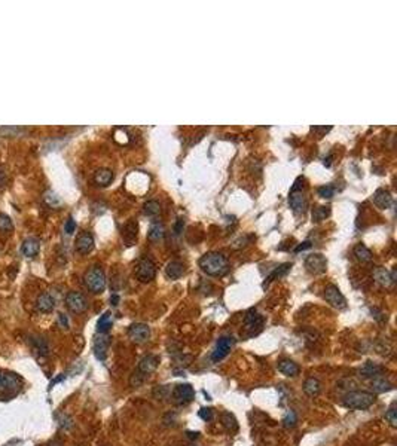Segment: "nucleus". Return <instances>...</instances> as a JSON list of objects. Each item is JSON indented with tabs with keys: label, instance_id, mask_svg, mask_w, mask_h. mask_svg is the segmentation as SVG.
<instances>
[{
	"label": "nucleus",
	"instance_id": "3c124183",
	"mask_svg": "<svg viewBox=\"0 0 397 446\" xmlns=\"http://www.w3.org/2000/svg\"><path fill=\"white\" fill-rule=\"evenodd\" d=\"M2 379H3V372H0V388H2Z\"/></svg>",
	"mask_w": 397,
	"mask_h": 446
},
{
	"label": "nucleus",
	"instance_id": "de8ad7c7",
	"mask_svg": "<svg viewBox=\"0 0 397 446\" xmlns=\"http://www.w3.org/2000/svg\"><path fill=\"white\" fill-rule=\"evenodd\" d=\"M311 247V243L309 241H305V243H302V244H299L296 248H295V251L296 253H299V251H302V250H305V248H309Z\"/></svg>",
	"mask_w": 397,
	"mask_h": 446
},
{
	"label": "nucleus",
	"instance_id": "e433bc0d",
	"mask_svg": "<svg viewBox=\"0 0 397 446\" xmlns=\"http://www.w3.org/2000/svg\"><path fill=\"white\" fill-rule=\"evenodd\" d=\"M385 420H387V423H388L393 428L397 427V409H396V401H393L391 406L387 409V412H385Z\"/></svg>",
	"mask_w": 397,
	"mask_h": 446
},
{
	"label": "nucleus",
	"instance_id": "423d86ee",
	"mask_svg": "<svg viewBox=\"0 0 397 446\" xmlns=\"http://www.w3.org/2000/svg\"><path fill=\"white\" fill-rule=\"evenodd\" d=\"M156 275V265L149 257H143L135 269V277L141 283H151Z\"/></svg>",
	"mask_w": 397,
	"mask_h": 446
},
{
	"label": "nucleus",
	"instance_id": "f704fd0d",
	"mask_svg": "<svg viewBox=\"0 0 397 446\" xmlns=\"http://www.w3.org/2000/svg\"><path fill=\"white\" fill-rule=\"evenodd\" d=\"M331 214V207L329 205H320V207H315L312 210V220L314 222H321L326 217H329Z\"/></svg>",
	"mask_w": 397,
	"mask_h": 446
},
{
	"label": "nucleus",
	"instance_id": "4c0bfd02",
	"mask_svg": "<svg viewBox=\"0 0 397 446\" xmlns=\"http://www.w3.org/2000/svg\"><path fill=\"white\" fill-rule=\"evenodd\" d=\"M144 381H146V377L141 375L137 369L132 372L131 377H130V385H131L132 388H138V387H141V385L144 384Z\"/></svg>",
	"mask_w": 397,
	"mask_h": 446
},
{
	"label": "nucleus",
	"instance_id": "58836bf2",
	"mask_svg": "<svg viewBox=\"0 0 397 446\" xmlns=\"http://www.w3.org/2000/svg\"><path fill=\"white\" fill-rule=\"evenodd\" d=\"M33 344H34L36 350H38L39 353H42L44 356H46V354L49 353V347H48V342H46L45 338H42V336H36V338H33Z\"/></svg>",
	"mask_w": 397,
	"mask_h": 446
},
{
	"label": "nucleus",
	"instance_id": "0eeeda50",
	"mask_svg": "<svg viewBox=\"0 0 397 446\" xmlns=\"http://www.w3.org/2000/svg\"><path fill=\"white\" fill-rule=\"evenodd\" d=\"M66 305L73 314H82L88 308V301L81 291H68L66 294Z\"/></svg>",
	"mask_w": 397,
	"mask_h": 446
},
{
	"label": "nucleus",
	"instance_id": "9b49d317",
	"mask_svg": "<svg viewBox=\"0 0 397 446\" xmlns=\"http://www.w3.org/2000/svg\"><path fill=\"white\" fill-rule=\"evenodd\" d=\"M128 336L135 344H143L151 338V327L144 323H132L128 327Z\"/></svg>",
	"mask_w": 397,
	"mask_h": 446
},
{
	"label": "nucleus",
	"instance_id": "a211bd4d",
	"mask_svg": "<svg viewBox=\"0 0 397 446\" xmlns=\"http://www.w3.org/2000/svg\"><path fill=\"white\" fill-rule=\"evenodd\" d=\"M278 372L287 378H295L301 374V367L298 366V363H295L293 360H288V358H284L278 363Z\"/></svg>",
	"mask_w": 397,
	"mask_h": 446
},
{
	"label": "nucleus",
	"instance_id": "5701e85b",
	"mask_svg": "<svg viewBox=\"0 0 397 446\" xmlns=\"http://www.w3.org/2000/svg\"><path fill=\"white\" fill-rule=\"evenodd\" d=\"M113 180V173L109 168H100L94 173V181L95 184L101 186V188H106L109 186Z\"/></svg>",
	"mask_w": 397,
	"mask_h": 446
},
{
	"label": "nucleus",
	"instance_id": "37998d69",
	"mask_svg": "<svg viewBox=\"0 0 397 446\" xmlns=\"http://www.w3.org/2000/svg\"><path fill=\"white\" fill-rule=\"evenodd\" d=\"M199 418L204 420V421H211L214 418V411L211 407H201L199 412H198Z\"/></svg>",
	"mask_w": 397,
	"mask_h": 446
},
{
	"label": "nucleus",
	"instance_id": "c85d7f7f",
	"mask_svg": "<svg viewBox=\"0 0 397 446\" xmlns=\"http://www.w3.org/2000/svg\"><path fill=\"white\" fill-rule=\"evenodd\" d=\"M165 235V228L161 222H154L151 228H149V232H148V238L151 241H159L162 240Z\"/></svg>",
	"mask_w": 397,
	"mask_h": 446
},
{
	"label": "nucleus",
	"instance_id": "6e6552de",
	"mask_svg": "<svg viewBox=\"0 0 397 446\" xmlns=\"http://www.w3.org/2000/svg\"><path fill=\"white\" fill-rule=\"evenodd\" d=\"M305 269L311 274V275H320L324 274L328 269V260L323 254L320 253H314L309 254L305 259Z\"/></svg>",
	"mask_w": 397,
	"mask_h": 446
},
{
	"label": "nucleus",
	"instance_id": "dca6fc26",
	"mask_svg": "<svg viewBox=\"0 0 397 446\" xmlns=\"http://www.w3.org/2000/svg\"><path fill=\"white\" fill-rule=\"evenodd\" d=\"M36 308L42 314H49L55 308V299L51 293H41L36 301Z\"/></svg>",
	"mask_w": 397,
	"mask_h": 446
},
{
	"label": "nucleus",
	"instance_id": "f8f14e48",
	"mask_svg": "<svg viewBox=\"0 0 397 446\" xmlns=\"http://www.w3.org/2000/svg\"><path fill=\"white\" fill-rule=\"evenodd\" d=\"M234 344H235V339L232 336H222L218 342H216L214 351L211 353V360L214 363L223 360L229 354V351L234 347Z\"/></svg>",
	"mask_w": 397,
	"mask_h": 446
},
{
	"label": "nucleus",
	"instance_id": "79ce46f5",
	"mask_svg": "<svg viewBox=\"0 0 397 446\" xmlns=\"http://www.w3.org/2000/svg\"><path fill=\"white\" fill-rule=\"evenodd\" d=\"M154 396L159 400V399H165V397H170L171 396V390L168 388V385H158L155 390H154Z\"/></svg>",
	"mask_w": 397,
	"mask_h": 446
},
{
	"label": "nucleus",
	"instance_id": "473e14b6",
	"mask_svg": "<svg viewBox=\"0 0 397 446\" xmlns=\"http://www.w3.org/2000/svg\"><path fill=\"white\" fill-rule=\"evenodd\" d=\"M143 211L146 216H158L161 213V204L155 200H149V201L144 202Z\"/></svg>",
	"mask_w": 397,
	"mask_h": 446
},
{
	"label": "nucleus",
	"instance_id": "c9c22d12",
	"mask_svg": "<svg viewBox=\"0 0 397 446\" xmlns=\"http://www.w3.org/2000/svg\"><path fill=\"white\" fill-rule=\"evenodd\" d=\"M296 424H298V415L293 409H290V411H287L286 415L283 417V425H284V428H293Z\"/></svg>",
	"mask_w": 397,
	"mask_h": 446
},
{
	"label": "nucleus",
	"instance_id": "ddd939ff",
	"mask_svg": "<svg viewBox=\"0 0 397 446\" xmlns=\"http://www.w3.org/2000/svg\"><path fill=\"white\" fill-rule=\"evenodd\" d=\"M110 345V338L107 336V333H98L94 339V356L97 360L104 361L107 357V351H109Z\"/></svg>",
	"mask_w": 397,
	"mask_h": 446
},
{
	"label": "nucleus",
	"instance_id": "cd10ccee",
	"mask_svg": "<svg viewBox=\"0 0 397 446\" xmlns=\"http://www.w3.org/2000/svg\"><path fill=\"white\" fill-rule=\"evenodd\" d=\"M113 324V318H112V312L110 311H106L97 321V332L98 333H107L110 330Z\"/></svg>",
	"mask_w": 397,
	"mask_h": 446
},
{
	"label": "nucleus",
	"instance_id": "72a5a7b5",
	"mask_svg": "<svg viewBox=\"0 0 397 446\" xmlns=\"http://www.w3.org/2000/svg\"><path fill=\"white\" fill-rule=\"evenodd\" d=\"M14 231V222L12 219L5 214V213H0V232L3 234H11Z\"/></svg>",
	"mask_w": 397,
	"mask_h": 446
},
{
	"label": "nucleus",
	"instance_id": "412c9836",
	"mask_svg": "<svg viewBox=\"0 0 397 446\" xmlns=\"http://www.w3.org/2000/svg\"><path fill=\"white\" fill-rule=\"evenodd\" d=\"M183 274H185V265L182 262H178V260H171V262L167 264L165 275L170 280H178Z\"/></svg>",
	"mask_w": 397,
	"mask_h": 446
},
{
	"label": "nucleus",
	"instance_id": "c03bdc74",
	"mask_svg": "<svg viewBox=\"0 0 397 446\" xmlns=\"http://www.w3.org/2000/svg\"><path fill=\"white\" fill-rule=\"evenodd\" d=\"M64 231H66V234H73L76 231V222H75L73 217H68L67 219L66 225H64Z\"/></svg>",
	"mask_w": 397,
	"mask_h": 446
},
{
	"label": "nucleus",
	"instance_id": "f03ea898",
	"mask_svg": "<svg viewBox=\"0 0 397 446\" xmlns=\"http://www.w3.org/2000/svg\"><path fill=\"white\" fill-rule=\"evenodd\" d=\"M376 400V396L371 391H350L344 396L342 399V404L348 409H353V411H365V409L371 407Z\"/></svg>",
	"mask_w": 397,
	"mask_h": 446
},
{
	"label": "nucleus",
	"instance_id": "4468645a",
	"mask_svg": "<svg viewBox=\"0 0 397 446\" xmlns=\"http://www.w3.org/2000/svg\"><path fill=\"white\" fill-rule=\"evenodd\" d=\"M158 366H159V357L155 356V354H148L140 360V363L137 366V370L140 372L141 375H144L148 378L151 374H154V372L158 369Z\"/></svg>",
	"mask_w": 397,
	"mask_h": 446
},
{
	"label": "nucleus",
	"instance_id": "c756f323",
	"mask_svg": "<svg viewBox=\"0 0 397 446\" xmlns=\"http://www.w3.org/2000/svg\"><path fill=\"white\" fill-rule=\"evenodd\" d=\"M371 385H372V388H374L375 393H387V391H391V390H393V384H391L388 379L382 378V377L374 378V379L371 381Z\"/></svg>",
	"mask_w": 397,
	"mask_h": 446
},
{
	"label": "nucleus",
	"instance_id": "8fccbe9b",
	"mask_svg": "<svg viewBox=\"0 0 397 446\" xmlns=\"http://www.w3.org/2000/svg\"><path fill=\"white\" fill-rule=\"evenodd\" d=\"M188 436H189L191 439H194V437L198 439V437H199V433H191V431H188Z\"/></svg>",
	"mask_w": 397,
	"mask_h": 446
},
{
	"label": "nucleus",
	"instance_id": "a18cd8bd",
	"mask_svg": "<svg viewBox=\"0 0 397 446\" xmlns=\"http://www.w3.org/2000/svg\"><path fill=\"white\" fill-rule=\"evenodd\" d=\"M58 324H60L63 329H68V318H67L66 314H63V312L58 314Z\"/></svg>",
	"mask_w": 397,
	"mask_h": 446
},
{
	"label": "nucleus",
	"instance_id": "2f4dec72",
	"mask_svg": "<svg viewBox=\"0 0 397 446\" xmlns=\"http://www.w3.org/2000/svg\"><path fill=\"white\" fill-rule=\"evenodd\" d=\"M292 268V264H283L281 267H278L277 269H274V272L265 280V283H264V287H266L271 281H274L275 278H280V277H283L284 274H287L288 272V269Z\"/></svg>",
	"mask_w": 397,
	"mask_h": 446
},
{
	"label": "nucleus",
	"instance_id": "49530a36",
	"mask_svg": "<svg viewBox=\"0 0 397 446\" xmlns=\"http://www.w3.org/2000/svg\"><path fill=\"white\" fill-rule=\"evenodd\" d=\"M183 225H185V222H183V219H177V223H176V226H174V232L178 235L180 232H182V229H183Z\"/></svg>",
	"mask_w": 397,
	"mask_h": 446
},
{
	"label": "nucleus",
	"instance_id": "f257e3e1",
	"mask_svg": "<svg viewBox=\"0 0 397 446\" xmlns=\"http://www.w3.org/2000/svg\"><path fill=\"white\" fill-rule=\"evenodd\" d=\"M198 265L210 277H223L229 271V262L225 254L219 251H210L201 256Z\"/></svg>",
	"mask_w": 397,
	"mask_h": 446
},
{
	"label": "nucleus",
	"instance_id": "6ab92c4d",
	"mask_svg": "<svg viewBox=\"0 0 397 446\" xmlns=\"http://www.w3.org/2000/svg\"><path fill=\"white\" fill-rule=\"evenodd\" d=\"M39 250H41V241H39L38 238H34V237L25 238V240L22 241V244H21V251H22V254H24L25 257H28V259L34 257L36 254L39 253Z\"/></svg>",
	"mask_w": 397,
	"mask_h": 446
},
{
	"label": "nucleus",
	"instance_id": "b1692460",
	"mask_svg": "<svg viewBox=\"0 0 397 446\" xmlns=\"http://www.w3.org/2000/svg\"><path fill=\"white\" fill-rule=\"evenodd\" d=\"M304 393L309 397H317L321 393V382L314 377L307 378L304 382Z\"/></svg>",
	"mask_w": 397,
	"mask_h": 446
},
{
	"label": "nucleus",
	"instance_id": "20e7f679",
	"mask_svg": "<svg viewBox=\"0 0 397 446\" xmlns=\"http://www.w3.org/2000/svg\"><path fill=\"white\" fill-rule=\"evenodd\" d=\"M304 181L305 180L302 177H299L295 181L293 188L290 191V197H288V204H290V207L295 213H304L308 207V200L304 194Z\"/></svg>",
	"mask_w": 397,
	"mask_h": 446
},
{
	"label": "nucleus",
	"instance_id": "393cba45",
	"mask_svg": "<svg viewBox=\"0 0 397 446\" xmlns=\"http://www.w3.org/2000/svg\"><path fill=\"white\" fill-rule=\"evenodd\" d=\"M374 278H375V281H376L378 284H381V286H384V287H388V286L394 284L393 280H391V272H388V271H387L385 268H382V267H376V268L374 269Z\"/></svg>",
	"mask_w": 397,
	"mask_h": 446
},
{
	"label": "nucleus",
	"instance_id": "bb28decb",
	"mask_svg": "<svg viewBox=\"0 0 397 446\" xmlns=\"http://www.w3.org/2000/svg\"><path fill=\"white\" fill-rule=\"evenodd\" d=\"M353 251H354V256L357 257V260H360V262H371L372 260V251L362 243L355 244Z\"/></svg>",
	"mask_w": 397,
	"mask_h": 446
},
{
	"label": "nucleus",
	"instance_id": "1a4fd4ad",
	"mask_svg": "<svg viewBox=\"0 0 397 446\" xmlns=\"http://www.w3.org/2000/svg\"><path fill=\"white\" fill-rule=\"evenodd\" d=\"M323 296H324V299H326V302H328L331 307L336 308V310H344V308L347 307V299H345V296L341 293V290H339L335 284L326 286Z\"/></svg>",
	"mask_w": 397,
	"mask_h": 446
},
{
	"label": "nucleus",
	"instance_id": "4be33fe9",
	"mask_svg": "<svg viewBox=\"0 0 397 446\" xmlns=\"http://www.w3.org/2000/svg\"><path fill=\"white\" fill-rule=\"evenodd\" d=\"M382 372H384V367L379 366L378 363H374V361H366L365 366L360 369V374H362V377L371 378V379H374L376 377H381Z\"/></svg>",
	"mask_w": 397,
	"mask_h": 446
},
{
	"label": "nucleus",
	"instance_id": "9d476101",
	"mask_svg": "<svg viewBox=\"0 0 397 446\" xmlns=\"http://www.w3.org/2000/svg\"><path fill=\"white\" fill-rule=\"evenodd\" d=\"M262 326H264V317L256 311H250L244 318V329L247 332L245 336L247 338L255 336V334H258L262 330Z\"/></svg>",
	"mask_w": 397,
	"mask_h": 446
},
{
	"label": "nucleus",
	"instance_id": "a19ab883",
	"mask_svg": "<svg viewBox=\"0 0 397 446\" xmlns=\"http://www.w3.org/2000/svg\"><path fill=\"white\" fill-rule=\"evenodd\" d=\"M44 200L46 201V204L48 205H51V207H58L60 204H61V200H60V197L55 194V192H52V191H48V192H45V195H44Z\"/></svg>",
	"mask_w": 397,
	"mask_h": 446
},
{
	"label": "nucleus",
	"instance_id": "39448f33",
	"mask_svg": "<svg viewBox=\"0 0 397 446\" xmlns=\"http://www.w3.org/2000/svg\"><path fill=\"white\" fill-rule=\"evenodd\" d=\"M170 399L177 406L189 404L195 399V390L191 384H177L173 387Z\"/></svg>",
	"mask_w": 397,
	"mask_h": 446
},
{
	"label": "nucleus",
	"instance_id": "f3484780",
	"mask_svg": "<svg viewBox=\"0 0 397 446\" xmlns=\"http://www.w3.org/2000/svg\"><path fill=\"white\" fill-rule=\"evenodd\" d=\"M122 238L125 241L127 245H132L137 241V235H138V223L135 220H130L127 222L125 225L122 226Z\"/></svg>",
	"mask_w": 397,
	"mask_h": 446
},
{
	"label": "nucleus",
	"instance_id": "7c9ffc66",
	"mask_svg": "<svg viewBox=\"0 0 397 446\" xmlns=\"http://www.w3.org/2000/svg\"><path fill=\"white\" fill-rule=\"evenodd\" d=\"M222 424H223V427L226 428V431H229V433L238 431V421H237V418H235L232 414H229V412L222 414Z\"/></svg>",
	"mask_w": 397,
	"mask_h": 446
},
{
	"label": "nucleus",
	"instance_id": "09e8293b",
	"mask_svg": "<svg viewBox=\"0 0 397 446\" xmlns=\"http://www.w3.org/2000/svg\"><path fill=\"white\" fill-rule=\"evenodd\" d=\"M110 302H112V305H113V307H116V305L119 304V296H118V294H112V297H110Z\"/></svg>",
	"mask_w": 397,
	"mask_h": 446
},
{
	"label": "nucleus",
	"instance_id": "aec40b11",
	"mask_svg": "<svg viewBox=\"0 0 397 446\" xmlns=\"http://www.w3.org/2000/svg\"><path fill=\"white\" fill-rule=\"evenodd\" d=\"M374 204L381 210L390 208L393 205V197L387 189H378L374 194Z\"/></svg>",
	"mask_w": 397,
	"mask_h": 446
},
{
	"label": "nucleus",
	"instance_id": "a878e982",
	"mask_svg": "<svg viewBox=\"0 0 397 446\" xmlns=\"http://www.w3.org/2000/svg\"><path fill=\"white\" fill-rule=\"evenodd\" d=\"M21 379L15 375V374H3V379H2V388L5 390H20L21 388Z\"/></svg>",
	"mask_w": 397,
	"mask_h": 446
},
{
	"label": "nucleus",
	"instance_id": "2eb2a0df",
	"mask_svg": "<svg viewBox=\"0 0 397 446\" xmlns=\"http://www.w3.org/2000/svg\"><path fill=\"white\" fill-rule=\"evenodd\" d=\"M75 247H76V251L81 253V254H88L92 251L94 248V237L91 232L88 231H84L78 235L76 238V243H75Z\"/></svg>",
	"mask_w": 397,
	"mask_h": 446
},
{
	"label": "nucleus",
	"instance_id": "7ed1b4c3",
	"mask_svg": "<svg viewBox=\"0 0 397 446\" xmlns=\"http://www.w3.org/2000/svg\"><path fill=\"white\" fill-rule=\"evenodd\" d=\"M84 283L91 293L100 294L106 289V274L100 267H91L84 275Z\"/></svg>",
	"mask_w": 397,
	"mask_h": 446
},
{
	"label": "nucleus",
	"instance_id": "ea45409f",
	"mask_svg": "<svg viewBox=\"0 0 397 446\" xmlns=\"http://www.w3.org/2000/svg\"><path fill=\"white\" fill-rule=\"evenodd\" d=\"M317 192H318V195L321 197V198H324V200H329V198H332L333 197V194H335V188L332 184H324V186H320V188L317 189Z\"/></svg>",
	"mask_w": 397,
	"mask_h": 446
}]
</instances>
